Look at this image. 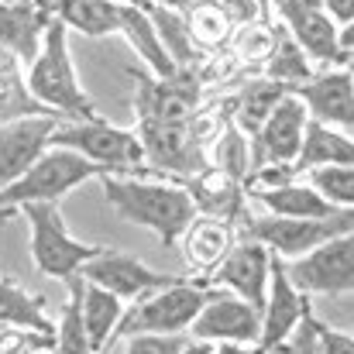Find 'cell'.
Instances as JSON below:
<instances>
[{"instance_id": "6da1fadb", "label": "cell", "mask_w": 354, "mask_h": 354, "mask_svg": "<svg viewBox=\"0 0 354 354\" xmlns=\"http://www.w3.org/2000/svg\"><path fill=\"white\" fill-rule=\"evenodd\" d=\"M104 179V200L114 207L120 221L145 227L158 237L162 248H176L186 224L196 217V207L183 183L151 179V172H111Z\"/></svg>"}, {"instance_id": "7a4b0ae2", "label": "cell", "mask_w": 354, "mask_h": 354, "mask_svg": "<svg viewBox=\"0 0 354 354\" xmlns=\"http://www.w3.org/2000/svg\"><path fill=\"white\" fill-rule=\"evenodd\" d=\"M28 97L45 111L62 120H97L100 111L83 90L73 52H69V28L59 17H48L41 31V45L35 59L28 62V80H24Z\"/></svg>"}, {"instance_id": "3957f363", "label": "cell", "mask_w": 354, "mask_h": 354, "mask_svg": "<svg viewBox=\"0 0 354 354\" xmlns=\"http://www.w3.org/2000/svg\"><path fill=\"white\" fill-rule=\"evenodd\" d=\"M100 176H107V172L100 165H93L90 158H83L69 148L48 145L35 165H28L14 183L0 186V210L10 214L24 203H59L66 193H73L83 183L100 179Z\"/></svg>"}, {"instance_id": "277c9868", "label": "cell", "mask_w": 354, "mask_h": 354, "mask_svg": "<svg viewBox=\"0 0 354 354\" xmlns=\"http://www.w3.org/2000/svg\"><path fill=\"white\" fill-rule=\"evenodd\" d=\"M207 292H210V286H203V282L176 279L162 289H151V292L131 299L124 306L114 341L131 337V334H189V324L200 313Z\"/></svg>"}, {"instance_id": "5b68a950", "label": "cell", "mask_w": 354, "mask_h": 354, "mask_svg": "<svg viewBox=\"0 0 354 354\" xmlns=\"http://www.w3.org/2000/svg\"><path fill=\"white\" fill-rule=\"evenodd\" d=\"M31 231V261L41 275L69 282L104 244H86L69 234L59 203H24L17 207Z\"/></svg>"}, {"instance_id": "8992f818", "label": "cell", "mask_w": 354, "mask_h": 354, "mask_svg": "<svg viewBox=\"0 0 354 354\" xmlns=\"http://www.w3.org/2000/svg\"><path fill=\"white\" fill-rule=\"evenodd\" d=\"M59 148H69L83 158H90L93 165H100L107 176L111 172H151L145 169V155L138 145V134L118 127L111 120L97 118V120H59L52 131V141Z\"/></svg>"}, {"instance_id": "52a82bcc", "label": "cell", "mask_w": 354, "mask_h": 354, "mask_svg": "<svg viewBox=\"0 0 354 354\" xmlns=\"http://www.w3.org/2000/svg\"><path fill=\"white\" fill-rule=\"evenodd\" d=\"M237 234L254 237L275 258L289 261V258L313 251L317 244H324L330 237L354 234V214L351 210H337L330 217H272V214H265V217H248Z\"/></svg>"}, {"instance_id": "ba28073f", "label": "cell", "mask_w": 354, "mask_h": 354, "mask_svg": "<svg viewBox=\"0 0 354 354\" xmlns=\"http://www.w3.org/2000/svg\"><path fill=\"white\" fill-rule=\"evenodd\" d=\"M286 279L303 296H351L354 289V234H337L313 251L282 261Z\"/></svg>"}, {"instance_id": "9c48e42d", "label": "cell", "mask_w": 354, "mask_h": 354, "mask_svg": "<svg viewBox=\"0 0 354 354\" xmlns=\"http://www.w3.org/2000/svg\"><path fill=\"white\" fill-rule=\"evenodd\" d=\"M261 330V313L244 303L241 296L227 289H214L207 292L200 313L189 324V334L196 341H210V344H251L258 341Z\"/></svg>"}, {"instance_id": "30bf717a", "label": "cell", "mask_w": 354, "mask_h": 354, "mask_svg": "<svg viewBox=\"0 0 354 354\" xmlns=\"http://www.w3.org/2000/svg\"><path fill=\"white\" fill-rule=\"evenodd\" d=\"M138 145L145 155V169L151 172H172L179 179L200 172L207 162V155L193 145L186 120H141L138 124Z\"/></svg>"}, {"instance_id": "8fae6325", "label": "cell", "mask_w": 354, "mask_h": 354, "mask_svg": "<svg viewBox=\"0 0 354 354\" xmlns=\"http://www.w3.org/2000/svg\"><path fill=\"white\" fill-rule=\"evenodd\" d=\"M80 275H83L86 282H93V286L114 292L124 303H131V299H138V296H145V292H151V289H162V286H169V282H176V279H183V275L155 272V268H148L141 258H134V254H127V251H114V248H100V251L80 268Z\"/></svg>"}, {"instance_id": "7c38bea8", "label": "cell", "mask_w": 354, "mask_h": 354, "mask_svg": "<svg viewBox=\"0 0 354 354\" xmlns=\"http://www.w3.org/2000/svg\"><path fill=\"white\" fill-rule=\"evenodd\" d=\"M268 272H272V251L265 244H258L254 237L237 234L231 251L224 254V261L214 268L210 282L241 296L244 303H251L261 313L265 289H268Z\"/></svg>"}, {"instance_id": "4fadbf2b", "label": "cell", "mask_w": 354, "mask_h": 354, "mask_svg": "<svg viewBox=\"0 0 354 354\" xmlns=\"http://www.w3.org/2000/svg\"><path fill=\"white\" fill-rule=\"evenodd\" d=\"M279 21L286 24V35L306 52L310 62L317 66H334V69H351L341 66V48H337V28L330 14H324L320 7L310 3H296V0H275Z\"/></svg>"}, {"instance_id": "5bb4252c", "label": "cell", "mask_w": 354, "mask_h": 354, "mask_svg": "<svg viewBox=\"0 0 354 354\" xmlns=\"http://www.w3.org/2000/svg\"><path fill=\"white\" fill-rule=\"evenodd\" d=\"M200 107V80L189 69L176 76H134V111L138 120H186Z\"/></svg>"}, {"instance_id": "9a60e30c", "label": "cell", "mask_w": 354, "mask_h": 354, "mask_svg": "<svg viewBox=\"0 0 354 354\" xmlns=\"http://www.w3.org/2000/svg\"><path fill=\"white\" fill-rule=\"evenodd\" d=\"M59 120L62 118L55 114H21V118L0 120V186L14 183L28 165L38 162Z\"/></svg>"}, {"instance_id": "2e32d148", "label": "cell", "mask_w": 354, "mask_h": 354, "mask_svg": "<svg viewBox=\"0 0 354 354\" xmlns=\"http://www.w3.org/2000/svg\"><path fill=\"white\" fill-rule=\"evenodd\" d=\"M303 107L310 120L341 127L351 134L354 127V83H351V69H324L313 73L306 83L289 90Z\"/></svg>"}, {"instance_id": "e0dca14e", "label": "cell", "mask_w": 354, "mask_h": 354, "mask_svg": "<svg viewBox=\"0 0 354 354\" xmlns=\"http://www.w3.org/2000/svg\"><path fill=\"white\" fill-rule=\"evenodd\" d=\"M306 120H310L306 107L292 93H286L272 107V114L261 120V127L251 134V169L261 162H292L299 151Z\"/></svg>"}, {"instance_id": "ac0fdd59", "label": "cell", "mask_w": 354, "mask_h": 354, "mask_svg": "<svg viewBox=\"0 0 354 354\" xmlns=\"http://www.w3.org/2000/svg\"><path fill=\"white\" fill-rule=\"evenodd\" d=\"M310 306V296H303L282 268V258L272 254V272H268V289H265V303H261V330H258V344L265 351H272L275 344H282L303 320Z\"/></svg>"}, {"instance_id": "d6986e66", "label": "cell", "mask_w": 354, "mask_h": 354, "mask_svg": "<svg viewBox=\"0 0 354 354\" xmlns=\"http://www.w3.org/2000/svg\"><path fill=\"white\" fill-rule=\"evenodd\" d=\"M183 189L189 193L196 214L207 217H221L227 224H234V231H241V224L251 217L248 214V193L244 186L231 179L227 172H221L217 165H203L200 172L183 179Z\"/></svg>"}, {"instance_id": "ffe728a7", "label": "cell", "mask_w": 354, "mask_h": 354, "mask_svg": "<svg viewBox=\"0 0 354 354\" xmlns=\"http://www.w3.org/2000/svg\"><path fill=\"white\" fill-rule=\"evenodd\" d=\"M183 241V258L189 265V272H196L200 279H210L214 268L224 261V254L231 251V244L237 241L234 224L221 221V217H207V214H196L186 231L179 234Z\"/></svg>"}, {"instance_id": "44dd1931", "label": "cell", "mask_w": 354, "mask_h": 354, "mask_svg": "<svg viewBox=\"0 0 354 354\" xmlns=\"http://www.w3.org/2000/svg\"><path fill=\"white\" fill-rule=\"evenodd\" d=\"M76 299H80V317H83V327H86V337L93 344V354H107V348L114 344V330H118L120 317H124V299H118L114 292L86 282L80 272L66 282Z\"/></svg>"}, {"instance_id": "7402d4cb", "label": "cell", "mask_w": 354, "mask_h": 354, "mask_svg": "<svg viewBox=\"0 0 354 354\" xmlns=\"http://www.w3.org/2000/svg\"><path fill=\"white\" fill-rule=\"evenodd\" d=\"M48 17H52V10L41 7L38 0L0 3V48L17 55L21 62H31L41 45V31H45Z\"/></svg>"}, {"instance_id": "603a6c76", "label": "cell", "mask_w": 354, "mask_h": 354, "mask_svg": "<svg viewBox=\"0 0 354 354\" xmlns=\"http://www.w3.org/2000/svg\"><path fill=\"white\" fill-rule=\"evenodd\" d=\"M351 162H354V145L348 131L320 124V120H306L299 151L292 158V172L296 176H303V172H310L317 165H351Z\"/></svg>"}, {"instance_id": "cb8c5ba5", "label": "cell", "mask_w": 354, "mask_h": 354, "mask_svg": "<svg viewBox=\"0 0 354 354\" xmlns=\"http://www.w3.org/2000/svg\"><path fill=\"white\" fill-rule=\"evenodd\" d=\"M248 200L258 203L272 217H330V214H337L310 183H296V179H289L275 189L248 193Z\"/></svg>"}, {"instance_id": "d4e9b609", "label": "cell", "mask_w": 354, "mask_h": 354, "mask_svg": "<svg viewBox=\"0 0 354 354\" xmlns=\"http://www.w3.org/2000/svg\"><path fill=\"white\" fill-rule=\"evenodd\" d=\"M118 35L127 38V45H131V48H134V55L151 69V76L165 80V76H176V73H179V69H176V62L165 55V48H162L158 35H155L148 10H141V7H124V3H120Z\"/></svg>"}, {"instance_id": "484cf974", "label": "cell", "mask_w": 354, "mask_h": 354, "mask_svg": "<svg viewBox=\"0 0 354 354\" xmlns=\"http://www.w3.org/2000/svg\"><path fill=\"white\" fill-rule=\"evenodd\" d=\"M52 17L86 38H111L118 35L120 3L114 0H52Z\"/></svg>"}, {"instance_id": "4316f807", "label": "cell", "mask_w": 354, "mask_h": 354, "mask_svg": "<svg viewBox=\"0 0 354 354\" xmlns=\"http://www.w3.org/2000/svg\"><path fill=\"white\" fill-rule=\"evenodd\" d=\"M286 93H289V86H282V83H275V80H268V76H258V80L244 83V86L237 90V97L231 100V124L251 138V134L261 127V120L272 114V107H275Z\"/></svg>"}, {"instance_id": "83f0119b", "label": "cell", "mask_w": 354, "mask_h": 354, "mask_svg": "<svg viewBox=\"0 0 354 354\" xmlns=\"http://www.w3.org/2000/svg\"><path fill=\"white\" fill-rule=\"evenodd\" d=\"M0 324L3 327H28L41 334H55V324L48 317V306L41 296L24 292L17 282L0 279Z\"/></svg>"}, {"instance_id": "f1b7e54d", "label": "cell", "mask_w": 354, "mask_h": 354, "mask_svg": "<svg viewBox=\"0 0 354 354\" xmlns=\"http://www.w3.org/2000/svg\"><path fill=\"white\" fill-rule=\"evenodd\" d=\"M183 21H186V31H189V41L200 48H221L231 41L234 35V21L217 7V3H189L183 10Z\"/></svg>"}, {"instance_id": "f546056e", "label": "cell", "mask_w": 354, "mask_h": 354, "mask_svg": "<svg viewBox=\"0 0 354 354\" xmlns=\"http://www.w3.org/2000/svg\"><path fill=\"white\" fill-rule=\"evenodd\" d=\"M151 17V28L165 48V55L176 62V69H193L196 62V45L189 41V31H186V21H183V10H169V7H151L148 10Z\"/></svg>"}, {"instance_id": "4dcf8cb0", "label": "cell", "mask_w": 354, "mask_h": 354, "mask_svg": "<svg viewBox=\"0 0 354 354\" xmlns=\"http://www.w3.org/2000/svg\"><path fill=\"white\" fill-rule=\"evenodd\" d=\"M313 73H320V69H313V62L306 59V52H303L289 35H279V38H275L272 55L265 59V76L292 90V86L306 83Z\"/></svg>"}, {"instance_id": "1f68e13d", "label": "cell", "mask_w": 354, "mask_h": 354, "mask_svg": "<svg viewBox=\"0 0 354 354\" xmlns=\"http://www.w3.org/2000/svg\"><path fill=\"white\" fill-rule=\"evenodd\" d=\"M17 55L0 48V120L21 118V114H45L24 90V80L17 73Z\"/></svg>"}, {"instance_id": "d6a6232c", "label": "cell", "mask_w": 354, "mask_h": 354, "mask_svg": "<svg viewBox=\"0 0 354 354\" xmlns=\"http://www.w3.org/2000/svg\"><path fill=\"white\" fill-rule=\"evenodd\" d=\"M306 183L334 207V210H351L354 207V169L351 165H317L303 172Z\"/></svg>"}, {"instance_id": "836d02e7", "label": "cell", "mask_w": 354, "mask_h": 354, "mask_svg": "<svg viewBox=\"0 0 354 354\" xmlns=\"http://www.w3.org/2000/svg\"><path fill=\"white\" fill-rule=\"evenodd\" d=\"M210 165H217V169L227 172L231 179L244 183V176L251 172V138L231 124V127L214 141V148H210Z\"/></svg>"}, {"instance_id": "e575fe53", "label": "cell", "mask_w": 354, "mask_h": 354, "mask_svg": "<svg viewBox=\"0 0 354 354\" xmlns=\"http://www.w3.org/2000/svg\"><path fill=\"white\" fill-rule=\"evenodd\" d=\"M52 354H93V344H90L83 317H80V299H76L73 289H69V303L62 306V317L55 320Z\"/></svg>"}, {"instance_id": "d590c367", "label": "cell", "mask_w": 354, "mask_h": 354, "mask_svg": "<svg viewBox=\"0 0 354 354\" xmlns=\"http://www.w3.org/2000/svg\"><path fill=\"white\" fill-rule=\"evenodd\" d=\"M55 334L28 330V327H3L0 330V354H48Z\"/></svg>"}, {"instance_id": "8d00e7d4", "label": "cell", "mask_w": 354, "mask_h": 354, "mask_svg": "<svg viewBox=\"0 0 354 354\" xmlns=\"http://www.w3.org/2000/svg\"><path fill=\"white\" fill-rule=\"evenodd\" d=\"M275 48V35L268 31V24H258V21H248L241 24V35H237V55L244 62H261L272 55Z\"/></svg>"}, {"instance_id": "74e56055", "label": "cell", "mask_w": 354, "mask_h": 354, "mask_svg": "<svg viewBox=\"0 0 354 354\" xmlns=\"http://www.w3.org/2000/svg\"><path fill=\"white\" fill-rule=\"evenodd\" d=\"M306 320H310V330H313V341H317L320 354H354V337H351V330H337V327L324 324V320H320V317L313 313V306H310Z\"/></svg>"}, {"instance_id": "f35d334b", "label": "cell", "mask_w": 354, "mask_h": 354, "mask_svg": "<svg viewBox=\"0 0 354 354\" xmlns=\"http://www.w3.org/2000/svg\"><path fill=\"white\" fill-rule=\"evenodd\" d=\"M124 354H179L186 344V334H131L124 337Z\"/></svg>"}, {"instance_id": "ab89813d", "label": "cell", "mask_w": 354, "mask_h": 354, "mask_svg": "<svg viewBox=\"0 0 354 354\" xmlns=\"http://www.w3.org/2000/svg\"><path fill=\"white\" fill-rule=\"evenodd\" d=\"M306 313H310V306H306ZM306 313H303V320H299V327L282 341V344H275L272 354H320L317 348V341H313V330H310V320H306Z\"/></svg>"}, {"instance_id": "60d3db41", "label": "cell", "mask_w": 354, "mask_h": 354, "mask_svg": "<svg viewBox=\"0 0 354 354\" xmlns=\"http://www.w3.org/2000/svg\"><path fill=\"white\" fill-rule=\"evenodd\" d=\"M324 14L334 17V24H351L354 21V0H320Z\"/></svg>"}, {"instance_id": "b9f144b4", "label": "cell", "mask_w": 354, "mask_h": 354, "mask_svg": "<svg viewBox=\"0 0 354 354\" xmlns=\"http://www.w3.org/2000/svg\"><path fill=\"white\" fill-rule=\"evenodd\" d=\"M217 354H272V351H265L258 341H251V344H217Z\"/></svg>"}, {"instance_id": "7bdbcfd3", "label": "cell", "mask_w": 354, "mask_h": 354, "mask_svg": "<svg viewBox=\"0 0 354 354\" xmlns=\"http://www.w3.org/2000/svg\"><path fill=\"white\" fill-rule=\"evenodd\" d=\"M179 354H217V344H210V341H186L183 348H179Z\"/></svg>"}, {"instance_id": "ee69618b", "label": "cell", "mask_w": 354, "mask_h": 354, "mask_svg": "<svg viewBox=\"0 0 354 354\" xmlns=\"http://www.w3.org/2000/svg\"><path fill=\"white\" fill-rule=\"evenodd\" d=\"M151 7H169V10H186L193 0H148Z\"/></svg>"}, {"instance_id": "f6af8a7d", "label": "cell", "mask_w": 354, "mask_h": 354, "mask_svg": "<svg viewBox=\"0 0 354 354\" xmlns=\"http://www.w3.org/2000/svg\"><path fill=\"white\" fill-rule=\"evenodd\" d=\"M114 3H124V7H141V10H151L148 0H114Z\"/></svg>"}, {"instance_id": "bcb514c9", "label": "cell", "mask_w": 354, "mask_h": 354, "mask_svg": "<svg viewBox=\"0 0 354 354\" xmlns=\"http://www.w3.org/2000/svg\"><path fill=\"white\" fill-rule=\"evenodd\" d=\"M296 3H310V7H320V0H296ZM324 10V7H320Z\"/></svg>"}, {"instance_id": "7dc6e473", "label": "cell", "mask_w": 354, "mask_h": 354, "mask_svg": "<svg viewBox=\"0 0 354 354\" xmlns=\"http://www.w3.org/2000/svg\"><path fill=\"white\" fill-rule=\"evenodd\" d=\"M38 3H41V7H48V10H52V0H38Z\"/></svg>"}, {"instance_id": "c3c4849f", "label": "cell", "mask_w": 354, "mask_h": 354, "mask_svg": "<svg viewBox=\"0 0 354 354\" xmlns=\"http://www.w3.org/2000/svg\"><path fill=\"white\" fill-rule=\"evenodd\" d=\"M200 3H214V0H200Z\"/></svg>"}, {"instance_id": "681fc988", "label": "cell", "mask_w": 354, "mask_h": 354, "mask_svg": "<svg viewBox=\"0 0 354 354\" xmlns=\"http://www.w3.org/2000/svg\"><path fill=\"white\" fill-rule=\"evenodd\" d=\"M0 3H14V0H0Z\"/></svg>"}, {"instance_id": "f907efd6", "label": "cell", "mask_w": 354, "mask_h": 354, "mask_svg": "<svg viewBox=\"0 0 354 354\" xmlns=\"http://www.w3.org/2000/svg\"><path fill=\"white\" fill-rule=\"evenodd\" d=\"M0 330H3V324H0Z\"/></svg>"}, {"instance_id": "816d5d0a", "label": "cell", "mask_w": 354, "mask_h": 354, "mask_svg": "<svg viewBox=\"0 0 354 354\" xmlns=\"http://www.w3.org/2000/svg\"><path fill=\"white\" fill-rule=\"evenodd\" d=\"M48 354H52V351H48Z\"/></svg>"}]
</instances>
